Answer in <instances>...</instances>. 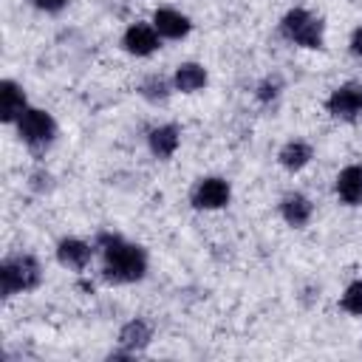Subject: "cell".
I'll list each match as a JSON object with an SVG mask.
<instances>
[{
	"label": "cell",
	"mask_w": 362,
	"mask_h": 362,
	"mask_svg": "<svg viewBox=\"0 0 362 362\" xmlns=\"http://www.w3.org/2000/svg\"><path fill=\"white\" fill-rule=\"evenodd\" d=\"M325 105H328V113L337 116V119H342V122L362 119V85L345 82V85L334 88Z\"/></svg>",
	"instance_id": "5"
},
{
	"label": "cell",
	"mask_w": 362,
	"mask_h": 362,
	"mask_svg": "<svg viewBox=\"0 0 362 362\" xmlns=\"http://www.w3.org/2000/svg\"><path fill=\"white\" fill-rule=\"evenodd\" d=\"M90 257H93L90 243H85L79 238H62L57 243V260H59V266H65L71 272H85Z\"/></svg>",
	"instance_id": "8"
},
{
	"label": "cell",
	"mask_w": 362,
	"mask_h": 362,
	"mask_svg": "<svg viewBox=\"0 0 362 362\" xmlns=\"http://www.w3.org/2000/svg\"><path fill=\"white\" fill-rule=\"evenodd\" d=\"M96 249L105 260V280L110 283H136L147 274V252L113 232H102L96 238Z\"/></svg>",
	"instance_id": "1"
},
{
	"label": "cell",
	"mask_w": 362,
	"mask_h": 362,
	"mask_svg": "<svg viewBox=\"0 0 362 362\" xmlns=\"http://www.w3.org/2000/svg\"><path fill=\"white\" fill-rule=\"evenodd\" d=\"M139 93H141L147 102H153V105H158V102H167V96H170V82H167L164 76L153 74V76H147V79L141 82Z\"/></svg>",
	"instance_id": "17"
},
{
	"label": "cell",
	"mask_w": 362,
	"mask_h": 362,
	"mask_svg": "<svg viewBox=\"0 0 362 362\" xmlns=\"http://www.w3.org/2000/svg\"><path fill=\"white\" fill-rule=\"evenodd\" d=\"M280 31L286 40H291L294 45L303 48H322V23L305 11V8H291L286 11V17L280 20Z\"/></svg>",
	"instance_id": "3"
},
{
	"label": "cell",
	"mask_w": 362,
	"mask_h": 362,
	"mask_svg": "<svg viewBox=\"0 0 362 362\" xmlns=\"http://www.w3.org/2000/svg\"><path fill=\"white\" fill-rule=\"evenodd\" d=\"M14 124H17L20 139H23L28 147H34V150L48 147V144L54 141V136H57V122H54V116H51L48 110H42V107H25L23 116H20Z\"/></svg>",
	"instance_id": "4"
},
{
	"label": "cell",
	"mask_w": 362,
	"mask_h": 362,
	"mask_svg": "<svg viewBox=\"0 0 362 362\" xmlns=\"http://www.w3.org/2000/svg\"><path fill=\"white\" fill-rule=\"evenodd\" d=\"M277 93H280V85H277V79H263L260 85H257V99L260 102H274L277 99Z\"/></svg>",
	"instance_id": "19"
},
{
	"label": "cell",
	"mask_w": 362,
	"mask_h": 362,
	"mask_svg": "<svg viewBox=\"0 0 362 362\" xmlns=\"http://www.w3.org/2000/svg\"><path fill=\"white\" fill-rule=\"evenodd\" d=\"M232 198V187L221 175H206L192 187V206L195 209H223Z\"/></svg>",
	"instance_id": "6"
},
{
	"label": "cell",
	"mask_w": 362,
	"mask_h": 362,
	"mask_svg": "<svg viewBox=\"0 0 362 362\" xmlns=\"http://www.w3.org/2000/svg\"><path fill=\"white\" fill-rule=\"evenodd\" d=\"M122 45L133 57H150L153 51H158L161 34L156 31L153 23H133V25H127V31L122 37Z\"/></svg>",
	"instance_id": "7"
},
{
	"label": "cell",
	"mask_w": 362,
	"mask_h": 362,
	"mask_svg": "<svg viewBox=\"0 0 362 362\" xmlns=\"http://www.w3.org/2000/svg\"><path fill=\"white\" fill-rule=\"evenodd\" d=\"M153 25H156V31H158L161 37H167V40H181V37H187L189 28H192L189 17L181 14V11H175V8H156V11H153Z\"/></svg>",
	"instance_id": "9"
},
{
	"label": "cell",
	"mask_w": 362,
	"mask_h": 362,
	"mask_svg": "<svg viewBox=\"0 0 362 362\" xmlns=\"http://www.w3.org/2000/svg\"><path fill=\"white\" fill-rule=\"evenodd\" d=\"M337 195L348 206L362 204V164H348L337 175Z\"/></svg>",
	"instance_id": "11"
},
{
	"label": "cell",
	"mask_w": 362,
	"mask_h": 362,
	"mask_svg": "<svg viewBox=\"0 0 362 362\" xmlns=\"http://www.w3.org/2000/svg\"><path fill=\"white\" fill-rule=\"evenodd\" d=\"M173 85L181 93H198L206 85V68L198 62H181L173 74Z\"/></svg>",
	"instance_id": "15"
},
{
	"label": "cell",
	"mask_w": 362,
	"mask_h": 362,
	"mask_svg": "<svg viewBox=\"0 0 362 362\" xmlns=\"http://www.w3.org/2000/svg\"><path fill=\"white\" fill-rule=\"evenodd\" d=\"M351 54H356V57H362V25L351 34Z\"/></svg>",
	"instance_id": "21"
},
{
	"label": "cell",
	"mask_w": 362,
	"mask_h": 362,
	"mask_svg": "<svg viewBox=\"0 0 362 362\" xmlns=\"http://www.w3.org/2000/svg\"><path fill=\"white\" fill-rule=\"evenodd\" d=\"M147 144H150V153L156 158H170L181 144V133L175 124H158L147 133Z\"/></svg>",
	"instance_id": "13"
},
{
	"label": "cell",
	"mask_w": 362,
	"mask_h": 362,
	"mask_svg": "<svg viewBox=\"0 0 362 362\" xmlns=\"http://www.w3.org/2000/svg\"><path fill=\"white\" fill-rule=\"evenodd\" d=\"M42 280V266L34 255H14L0 263V291L3 297H14L20 291L37 288Z\"/></svg>",
	"instance_id": "2"
},
{
	"label": "cell",
	"mask_w": 362,
	"mask_h": 362,
	"mask_svg": "<svg viewBox=\"0 0 362 362\" xmlns=\"http://www.w3.org/2000/svg\"><path fill=\"white\" fill-rule=\"evenodd\" d=\"M314 158V150H311V144L308 141H300V139H294V141H286L283 147H280V153H277V161H280V167L283 170H288V173H297V170H303L308 161Z\"/></svg>",
	"instance_id": "16"
},
{
	"label": "cell",
	"mask_w": 362,
	"mask_h": 362,
	"mask_svg": "<svg viewBox=\"0 0 362 362\" xmlns=\"http://www.w3.org/2000/svg\"><path fill=\"white\" fill-rule=\"evenodd\" d=\"M34 6H37L40 11H48V14H57V11H62V8L68 6V0H34Z\"/></svg>",
	"instance_id": "20"
},
{
	"label": "cell",
	"mask_w": 362,
	"mask_h": 362,
	"mask_svg": "<svg viewBox=\"0 0 362 362\" xmlns=\"http://www.w3.org/2000/svg\"><path fill=\"white\" fill-rule=\"evenodd\" d=\"M25 107H28L25 105V90L14 79H3V85H0V119L6 124H11L23 116Z\"/></svg>",
	"instance_id": "10"
},
{
	"label": "cell",
	"mask_w": 362,
	"mask_h": 362,
	"mask_svg": "<svg viewBox=\"0 0 362 362\" xmlns=\"http://www.w3.org/2000/svg\"><path fill=\"white\" fill-rule=\"evenodd\" d=\"M150 339H153V328H150V322H144V320H130V322H124L122 325V331H119V345L124 348V351H130V354H139V351H144L147 345H150Z\"/></svg>",
	"instance_id": "14"
},
{
	"label": "cell",
	"mask_w": 362,
	"mask_h": 362,
	"mask_svg": "<svg viewBox=\"0 0 362 362\" xmlns=\"http://www.w3.org/2000/svg\"><path fill=\"white\" fill-rule=\"evenodd\" d=\"M339 308L348 311V314H354V317H362V280H354V283L342 291Z\"/></svg>",
	"instance_id": "18"
},
{
	"label": "cell",
	"mask_w": 362,
	"mask_h": 362,
	"mask_svg": "<svg viewBox=\"0 0 362 362\" xmlns=\"http://www.w3.org/2000/svg\"><path fill=\"white\" fill-rule=\"evenodd\" d=\"M311 212H314V206H311V201H308L303 192H288V195H283V201H280V215H283V221H286L288 226H294V229L305 226V223L311 221Z\"/></svg>",
	"instance_id": "12"
}]
</instances>
